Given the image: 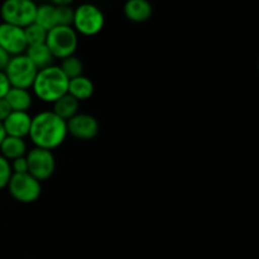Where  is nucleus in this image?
<instances>
[{"label":"nucleus","instance_id":"obj_1","mask_svg":"<svg viewBox=\"0 0 259 259\" xmlns=\"http://www.w3.org/2000/svg\"><path fill=\"white\" fill-rule=\"evenodd\" d=\"M67 136V124L52 110L40 111L32 116L28 138L37 148L53 151L65 143Z\"/></svg>","mask_w":259,"mask_h":259},{"label":"nucleus","instance_id":"obj_2","mask_svg":"<svg viewBox=\"0 0 259 259\" xmlns=\"http://www.w3.org/2000/svg\"><path fill=\"white\" fill-rule=\"evenodd\" d=\"M32 94L42 103L53 104L57 99L67 94L68 78L60 66H48L38 70L32 85Z\"/></svg>","mask_w":259,"mask_h":259},{"label":"nucleus","instance_id":"obj_3","mask_svg":"<svg viewBox=\"0 0 259 259\" xmlns=\"http://www.w3.org/2000/svg\"><path fill=\"white\" fill-rule=\"evenodd\" d=\"M105 25V15L98 5L93 3H82L73 9V20L71 27L77 34L94 37L103 30Z\"/></svg>","mask_w":259,"mask_h":259},{"label":"nucleus","instance_id":"obj_4","mask_svg":"<svg viewBox=\"0 0 259 259\" xmlns=\"http://www.w3.org/2000/svg\"><path fill=\"white\" fill-rule=\"evenodd\" d=\"M46 46L55 60H63L75 55L78 47V34L71 25H57L47 32Z\"/></svg>","mask_w":259,"mask_h":259},{"label":"nucleus","instance_id":"obj_5","mask_svg":"<svg viewBox=\"0 0 259 259\" xmlns=\"http://www.w3.org/2000/svg\"><path fill=\"white\" fill-rule=\"evenodd\" d=\"M37 7L34 0H4L0 5V17L3 23L24 29L34 23Z\"/></svg>","mask_w":259,"mask_h":259},{"label":"nucleus","instance_id":"obj_6","mask_svg":"<svg viewBox=\"0 0 259 259\" xmlns=\"http://www.w3.org/2000/svg\"><path fill=\"white\" fill-rule=\"evenodd\" d=\"M8 80L12 88L28 89L29 90L33 85L35 76H37V67L32 63V61L27 57L25 53L10 57L7 67L4 68Z\"/></svg>","mask_w":259,"mask_h":259},{"label":"nucleus","instance_id":"obj_7","mask_svg":"<svg viewBox=\"0 0 259 259\" xmlns=\"http://www.w3.org/2000/svg\"><path fill=\"white\" fill-rule=\"evenodd\" d=\"M8 191L15 201L20 204H33L42 194V185L32 175L13 174L8 184Z\"/></svg>","mask_w":259,"mask_h":259},{"label":"nucleus","instance_id":"obj_8","mask_svg":"<svg viewBox=\"0 0 259 259\" xmlns=\"http://www.w3.org/2000/svg\"><path fill=\"white\" fill-rule=\"evenodd\" d=\"M28 164V174L32 175L39 182L47 181L56 171V158L52 151L33 147L25 154Z\"/></svg>","mask_w":259,"mask_h":259},{"label":"nucleus","instance_id":"obj_9","mask_svg":"<svg viewBox=\"0 0 259 259\" xmlns=\"http://www.w3.org/2000/svg\"><path fill=\"white\" fill-rule=\"evenodd\" d=\"M0 47L10 57L25 53L28 45L24 29L8 23H0Z\"/></svg>","mask_w":259,"mask_h":259},{"label":"nucleus","instance_id":"obj_10","mask_svg":"<svg viewBox=\"0 0 259 259\" xmlns=\"http://www.w3.org/2000/svg\"><path fill=\"white\" fill-rule=\"evenodd\" d=\"M67 133L80 141H90L99 133V121L95 116L85 113H77L75 116L66 121Z\"/></svg>","mask_w":259,"mask_h":259},{"label":"nucleus","instance_id":"obj_11","mask_svg":"<svg viewBox=\"0 0 259 259\" xmlns=\"http://www.w3.org/2000/svg\"><path fill=\"white\" fill-rule=\"evenodd\" d=\"M30 124H32V116L27 111H12L3 121L8 137L23 139L28 138Z\"/></svg>","mask_w":259,"mask_h":259},{"label":"nucleus","instance_id":"obj_12","mask_svg":"<svg viewBox=\"0 0 259 259\" xmlns=\"http://www.w3.org/2000/svg\"><path fill=\"white\" fill-rule=\"evenodd\" d=\"M124 17L133 23H144L153 14L149 0H126L123 7Z\"/></svg>","mask_w":259,"mask_h":259},{"label":"nucleus","instance_id":"obj_13","mask_svg":"<svg viewBox=\"0 0 259 259\" xmlns=\"http://www.w3.org/2000/svg\"><path fill=\"white\" fill-rule=\"evenodd\" d=\"M4 99L12 111H27L28 113V110L33 105V94L28 89L10 88Z\"/></svg>","mask_w":259,"mask_h":259},{"label":"nucleus","instance_id":"obj_14","mask_svg":"<svg viewBox=\"0 0 259 259\" xmlns=\"http://www.w3.org/2000/svg\"><path fill=\"white\" fill-rule=\"evenodd\" d=\"M94 91H95L94 82L86 76L81 75L68 80L67 94L73 96L77 101L89 100L94 95Z\"/></svg>","mask_w":259,"mask_h":259},{"label":"nucleus","instance_id":"obj_15","mask_svg":"<svg viewBox=\"0 0 259 259\" xmlns=\"http://www.w3.org/2000/svg\"><path fill=\"white\" fill-rule=\"evenodd\" d=\"M27 152V142L23 138H15V137L7 136L4 141H3V143L0 144V154L9 162L20 158V157H24Z\"/></svg>","mask_w":259,"mask_h":259},{"label":"nucleus","instance_id":"obj_16","mask_svg":"<svg viewBox=\"0 0 259 259\" xmlns=\"http://www.w3.org/2000/svg\"><path fill=\"white\" fill-rule=\"evenodd\" d=\"M52 105L53 113L57 116H60L61 119H63L65 121H67L78 113L80 101L76 100V99L73 98V96H71L70 94H65V95L61 96L60 99H57Z\"/></svg>","mask_w":259,"mask_h":259},{"label":"nucleus","instance_id":"obj_17","mask_svg":"<svg viewBox=\"0 0 259 259\" xmlns=\"http://www.w3.org/2000/svg\"><path fill=\"white\" fill-rule=\"evenodd\" d=\"M27 57L32 61L33 65L37 67V70H42V68L48 67V66L53 65L55 57L51 53L50 48L45 45H37V46H29L25 51Z\"/></svg>","mask_w":259,"mask_h":259},{"label":"nucleus","instance_id":"obj_18","mask_svg":"<svg viewBox=\"0 0 259 259\" xmlns=\"http://www.w3.org/2000/svg\"><path fill=\"white\" fill-rule=\"evenodd\" d=\"M34 23L40 25L47 32L52 28L57 27V10H56L55 5L50 4V3L38 5Z\"/></svg>","mask_w":259,"mask_h":259},{"label":"nucleus","instance_id":"obj_19","mask_svg":"<svg viewBox=\"0 0 259 259\" xmlns=\"http://www.w3.org/2000/svg\"><path fill=\"white\" fill-rule=\"evenodd\" d=\"M58 66H60V68L62 70V72L65 73L68 80L77 77V76H81L83 73L82 61L78 57H76L75 55L61 60V63Z\"/></svg>","mask_w":259,"mask_h":259},{"label":"nucleus","instance_id":"obj_20","mask_svg":"<svg viewBox=\"0 0 259 259\" xmlns=\"http://www.w3.org/2000/svg\"><path fill=\"white\" fill-rule=\"evenodd\" d=\"M24 34L28 47L29 46L45 45L46 39H47V30L43 29L40 25L35 24V23H32L24 28Z\"/></svg>","mask_w":259,"mask_h":259},{"label":"nucleus","instance_id":"obj_21","mask_svg":"<svg viewBox=\"0 0 259 259\" xmlns=\"http://www.w3.org/2000/svg\"><path fill=\"white\" fill-rule=\"evenodd\" d=\"M12 175L13 171L12 166H10V162L0 154V190L5 189L8 186Z\"/></svg>","mask_w":259,"mask_h":259},{"label":"nucleus","instance_id":"obj_22","mask_svg":"<svg viewBox=\"0 0 259 259\" xmlns=\"http://www.w3.org/2000/svg\"><path fill=\"white\" fill-rule=\"evenodd\" d=\"M57 25H72L73 9L71 7H56Z\"/></svg>","mask_w":259,"mask_h":259},{"label":"nucleus","instance_id":"obj_23","mask_svg":"<svg viewBox=\"0 0 259 259\" xmlns=\"http://www.w3.org/2000/svg\"><path fill=\"white\" fill-rule=\"evenodd\" d=\"M10 166H12L13 174H27L28 172V164L25 156L12 161L10 162Z\"/></svg>","mask_w":259,"mask_h":259},{"label":"nucleus","instance_id":"obj_24","mask_svg":"<svg viewBox=\"0 0 259 259\" xmlns=\"http://www.w3.org/2000/svg\"><path fill=\"white\" fill-rule=\"evenodd\" d=\"M10 83L8 80L7 75H5L4 71H0V99H4L5 95L8 94V91L10 90Z\"/></svg>","mask_w":259,"mask_h":259},{"label":"nucleus","instance_id":"obj_25","mask_svg":"<svg viewBox=\"0 0 259 259\" xmlns=\"http://www.w3.org/2000/svg\"><path fill=\"white\" fill-rule=\"evenodd\" d=\"M10 113H12V109L9 108V105H8V103L5 101V99H0V121L3 123Z\"/></svg>","mask_w":259,"mask_h":259},{"label":"nucleus","instance_id":"obj_26","mask_svg":"<svg viewBox=\"0 0 259 259\" xmlns=\"http://www.w3.org/2000/svg\"><path fill=\"white\" fill-rule=\"evenodd\" d=\"M10 60V56L0 47V71H4V68L7 67L8 62Z\"/></svg>","mask_w":259,"mask_h":259},{"label":"nucleus","instance_id":"obj_27","mask_svg":"<svg viewBox=\"0 0 259 259\" xmlns=\"http://www.w3.org/2000/svg\"><path fill=\"white\" fill-rule=\"evenodd\" d=\"M48 3L55 7H71L73 0H48Z\"/></svg>","mask_w":259,"mask_h":259},{"label":"nucleus","instance_id":"obj_28","mask_svg":"<svg viewBox=\"0 0 259 259\" xmlns=\"http://www.w3.org/2000/svg\"><path fill=\"white\" fill-rule=\"evenodd\" d=\"M5 137H7V133H5L4 125H3V123L0 121V144L3 143V141L5 139Z\"/></svg>","mask_w":259,"mask_h":259}]
</instances>
